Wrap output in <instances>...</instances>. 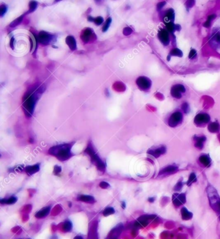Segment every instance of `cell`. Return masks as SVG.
I'll list each match as a JSON object with an SVG mask.
<instances>
[{
	"instance_id": "obj_24",
	"label": "cell",
	"mask_w": 220,
	"mask_h": 239,
	"mask_svg": "<svg viewBox=\"0 0 220 239\" xmlns=\"http://www.w3.org/2000/svg\"><path fill=\"white\" fill-rule=\"evenodd\" d=\"M78 200L80 201L87 202V203H93L94 201H95L94 198L93 197H91V196H89V195H81L80 197L78 198Z\"/></svg>"
},
{
	"instance_id": "obj_35",
	"label": "cell",
	"mask_w": 220,
	"mask_h": 239,
	"mask_svg": "<svg viewBox=\"0 0 220 239\" xmlns=\"http://www.w3.org/2000/svg\"><path fill=\"white\" fill-rule=\"evenodd\" d=\"M196 181V175L194 173H192L190 175V177L188 178V182H187V185H190L193 182H195Z\"/></svg>"
},
{
	"instance_id": "obj_44",
	"label": "cell",
	"mask_w": 220,
	"mask_h": 239,
	"mask_svg": "<svg viewBox=\"0 0 220 239\" xmlns=\"http://www.w3.org/2000/svg\"><path fill=\"white\" fill-rule=\"evenodd\" d=\"M74 239H83V238L80 236H76L75 238H74Z\"/></svg>"
},
{
	"instance_id": "obj_27",
	"label": "cell",
	"mask_w": 220,
	"mask_h": 239,
	"mask_svg": "<svg viewBox=\"0 0 220 239\" xmlns=\"http://www.w3.org/2000/svg\"><path fill=\"white\" fill-rule=\"evenodd\" d=\"M25 15H27L26 14V13H25L24 14H23V15H21V16H19L18 18H17L16 19H15L14 21H13V22H12L10 24V27H16V26H18L19 23H21V21H22V20H23V18H24V16Z\"/></svg>"
},
{
	"instance_id": "obj_13",
	"label": "cell",
	"mask_w": 220,
	"mask_h": 239,
	"mask_svg": "<svg viewBox=\"0 0 220 239\" xmlns=\"http://www.w3.org/2000/svg\"><path fill=\"white\" fill-rule=\"evenodd\" d=\"M174 18H175L174 10L172 9H169L166 11L165 14V16L163 18V21L165 24L171 22L174 23Z\"/></svg>"
},
{
	"instance_id": "obj_43",
	"label": "cell",
	"mask_w": 220,
	"mask_h": 239,
	"mask_svg": "<svg viewBox=\"0 0 220 239\" xmlns=\"http://www.w3.org/2000/svg\"><path fill=\"white\" fill-rule=\"evenodd\" d=\"M87 19H88V20L90 22H93V21H94V18H92L91 16H89Z\"/></svg>"
},
{
	"instance_id": "obj_8",
	"label": "cell",
	"mask_w": 220,
	"mask_h": 239,
	"mask_svg": "<svg viewBox=\"0 0 220 239\" xmlns=\"http://www.w3.org/2000/svg\"><path fill=\"white\" fill-rule=\"evenodd\" d=\"M54 39L55 36L45 32V31H41L38 36V42L44 45H49L51 42L54 41Z\"/></svg>"
},
{
	"instance_id": "obj_37",
	"label": "cell",
	"mask_w": 220,
	"mask_h": 239,
	"mask_svg": "<svg viewBox=\"0 0 220 239\" xmlns=\"http://www.w3.org/2000/svg\"><path fill=\"white\" fill-rule=\"evenodd\" d=\"M196 56H197V51L194 49H192L190 51L189 55H188V58L190 59H194Z\"/></svg>"
},
{
	"instance_id": "obj_38",
	"label": "cell",
	"mask_w": 220,
	"mask_h": 239,
	"mask_svg": "<svg viewBox=\"0 0 220 239\" xmlns=\"http://www.w3.org/2000/svg\"><path fill=\"white\" fill-rule=\"evenodd\" d=\"M132 33V30L131 29V27H125V28H124V29L123 30V33L124 35H125V36H128V35L131 34Z\"/></svg>"
},
{
	"instance_id": "obj_34",
	"label": "cell",
	"mask_w": 220,
	"mask_h": 239,
	"mask_svg": "<svg viewBox=\"0 0 220 239\" xmlns=\"http://www.w3.org/2000/svg\"><path fill=\"white\" fill-rule=\"evenodd\" d=\"M103 18H102L101 16H98L97 18H94V21L93 22L95 23L96 25H100L101 24L103 23Z\"/></svg>"
},
{
	"instance_id": "obj_20",
	"label": "cell",
	"mask_w": 220,
	"mask_h": 239,
	"mask_svg": "<svg viewBox=\"0 0 220 239\" xmlns=\"http://www.w3.org/2000/svg\"><path fill=\"white\" fill-rule=\"evenodd\" d=\"M177 170H178V167L174 166H170L167 167H165L162 171H160L159 174H171L172 173H174Z\"/></svg>"
},
{
	"instance_id": "obj_36",
	"label": "cell",
	"mask_w": 220,
	"mask_h": 239,
	"mask_svg": "<svg viewBox=\"0 0 220 239\" xmlns=\"http://www.w3.org/2000/svg\"><path fill=\"white\" fill-rule=\"evenodd\" d=\"M182 109H183V111L185 113H187L189 112L190 111V108H189V105L187 103V102H185L182 104Z\"/></svg>"
},
{
	"instance_id": "obj_29",
	"label": "cell",
	"mask_w": 220,
	"mask_h": 239,
	"mask_svg": "<svg viewBox=\"0 0 220 239\" xmlns=\"http://www.w3.org/2000/svg\"><path fill=\"white\" fill-rule=\"evenodd\" d=\"M165 25H166L167 29H168V32L172 33H174V31L176 30V25H174V23L173 22L167 23V24H165Z\"/></svg>"
},
{
	"instance_id": "obj_6",
	"label": "cell",
	"mask_w": 220,
	"mask_h": 239,
	"mask_svg": "<svg viewBox=\"0 0 220 239\" xmlns=\"http://www.w3.org/2000/svg\"><path fill=\"white\" fill-rule=\"evenodd\" d=\"M183 119V114L180 111H176L171 115L168 124L171 127H176L182 123Z\"/></svg>"
},
{
	"instance_id": "obj_40",
	"label": "cell",
	"mask_w": 220,
	"mask_h": 239,
	"mask_svg": "<svg viewBox=\"0 0 220 239\" xmlns=\"http://www.w3.org/2000/svg\"><path fill=\"white\" fill-rule=\"evenodd\" d=\"M166 3L165 2V1H163V2H161V3H158V5H157V9H158V10H161V9H162V7L165 5V4Z\"/></svg>"
},
{
	"instance_id": "obj_21",
	"label": "cell",
	"mask_w": 220,
	"mask_h": 239,
	"mask_svg": "<svg viewBox=\"0 0 220 239\" xmlns=\"http://www.w3.org/2000/svg\"><path fill=\"white\" fill-rule=\"evenodd\" d=\"M112 88L117 92H123L125 90V85L121 81H116L112 85Z\"/></svg>"
},
{
	"instance_id": "obj_32",
	"label": "cell",
	"mask_w": 220,
	"mask_h": 239,
	"mask_svg": "<svg viewBox=\"0 0 220 239\" xmlns=\"http://www.w3.org/2000/svg\"><path fill=\"white\" fill-rule=\"evenodd\" d=\"M115 211L114 209L112 208V207H107L105 209V211L103 212V214L104 216H108V215H111L113 213H114Z\"/></svg>"
},
{
	"instance_id": "obj_7",
	"label": "cell",
	"mask_w": 220,
	"mask_h": 239,
	"mask_svg": "<svg viewBox=\"0 0 220 239\" xmlns=\"http://www.w3.org/2000/svg\"><path fill=\"white\" fill-rule=\"evenodd\" d=\"M186 88L182 84H175L171 87V95L176 99H181L182 98L183 94L185 93Z\"/></svg>"
},
{
	"instance_id": "obj_23",
	"label": "cell",
	"mask_w": 220,
	"mask_h": 239,
	"mask_svg": "<svg viewBox=\"0 0 220 239\" xmlns=\"http://www.w3.org/2000/svg\"><path fill=\"white\" fill-rule=\"evenodd\" d=\"M171 56H178L179 58H182L183 56V53L182 50L179 49L178 48H175L171 50L170 53V55L167 56V58H168V60H169Z\"/></svg>"
},
{
	"instance_id": "obj_25",
	"label": "cell",
	"mask_w": 220,
	"mask_h": 239,
	"mask_svg": "<svg viewBox=\"0 0 220 239\" xmlns=\"http://www.w3.org/2000/svg\"><path fill=\"white\" fill-rule=\"evenodd\" d=\"M182 218L184 220H189V219L192 218V214L190 213L186 208L182 209Z\"/></svg>"
},
{
	"instance_id": "obj_19",
	"label": "cell",
	"mask_w": 220,
	"mask_h": 239,
	"mask_svg": "<svg viewBox=\"0 0 220 239\" xmlns=\"http://www.w3.org/2000/svg\"><path fill=\"white\" fill-rule=\"evenodd\" d=\"M39 170H40V165H39V164L27 166L25 168V171L29 175H33L34 173H36V172L39 171Z\"/></svg>"
},
{
	"instance_id": "obj_45",
	"label": "cell",
	"mask_w": 220,
	"mask_h": 239,
	"mask_svg": "<svg viewBox=\"0 0 220 239\" xmlns=\"http://www.w3.org/2000/svg\"><path fill=\"white\" fill-rule=\"evenodd\" d=\"M122 207H123V208H125V202H122Z\"/></svg>"
},
{
	"instance_id": "obj_14",
	"label": "cell",
	"mask_w": 220,
	"mask_h": 239,
	"mask_svg": "<svg viewBox=\"0 0 220 239\" xmlns=\"http://www.w3.org/2000/svg\"><path fill=\"white\" fill-rule=\"evenodd\" d=\"M165 151H166L165 147L164 146H160L156 149H152L149 150L148 151V153L152 155L153 156H154L156 158H158L161 155L164 154Z\"/></svg>"
},
{
	"instance_id": "obj_5",
	"label": "cell",
	"mask_w": 220,
	"mask_h": 239,
	"mask_svg": "<svg viewBox=\"0 0 220 239\" xmlns=\"http://www.w3.org/2000/svg\"><path fill=\"white\" fill-rule=\"evenodd\" d=\"M81 39L85 44L92 43L96 40L97 36L94 31L90 28L85 29L81 33Z\"/></svg>"
},
{
	"instance_id": "obj_31",
	"label": "cell",
	"mask_w": 220,
	"mask_h": 239,
	"mask_svg": "<svg viewBox=\"0 0 220 239\" xmlns=\"http://www.w3.org/2000/svg\"><path fill=\"white\" fill-rule=\"evenodd\" d=\"M72 225L71 224V222L69 221H67L64 223L63 228V230L65 231V232H70V231L72 229Z\"/></svg>"
},
{
	"instance_id": "obj_30",
	"label": "cell",
	"mask_w": 220,
	"mask_h": 239,
	"mask_svg": "<svg viewBox=\"0 0 220 239\" xmlns=\"http://www.w3.org/2000/svg\"><path fill=\"white\" fill-rule=\"evenodd\" d=\"M111 22H112V18H109L107 19V21H105V24H104V25L103 27V28H102V31H103V32H106V31L108 30L110 25H111Z\"/></svg>"
},
{
	"instance_id": "obj_28",
	"label": "cell",
	"mask_w": 220,
	"mask_h": 239,
	"mask_svg": "<svg viewBox=\"0 0 220 239\" xmlns=\"http://www.w3.org/2000/svg\"><path fill=\"white\" fill-rule=\"evenodd\" d=\"M37 6H38V3L36 1H30L29 3V9L28 11H27V13H26V14L33 13V12L37 9Z\"/></svg>"
},
{
	"instance_id": "obj_12",
	"label": "cell",
	"mask_w": 220,
	"mask_h": 239,
	"mask_svg": "<svg viewBox=\"0 0 220 239\" xmlns=\"http://www.w3.org/2000/svg\"><path fill=\"white\" fill-rule=\"evenodd\" d=\"M185 194H174L172 196V202L176 206H179L185 202Z\"/></svg>"
},
{
	"instance_id": "obj_26",
	"label": "cell",
	"mask_w": 220,
	"mask_h": 239,
	"mask_svg": "<svg viewBox=\"0 0 220 239\" xmlns=\"http://www.w3.org/2000/svg\"><path fill=\"white\" fill-rule=\"evenodd\" d=\"M17 198L15 197H11L10 198H8V199H2L1 200V202L2 204H4V203H7V204H13V203H16L17 202Z\"/></svg>"
},
{
	"instance_id": "obj_9",
	"label": "cell",
	"mask_w": 220,
	"mask_h": 239,
	"mask_svg": "<svg viewBox=\"0 0 220 239\" xmlns=\"http://www.w3.org/2000/svg\"><path fill=\"white\" fill-rule=\"evenodd\" d=\"M136 82L137 87L141 91H148L151 89L152 85L151 80L146 76H140L137 78Z\"/></svg>"
},
{
	"instance_id": "obj_11",
	"label": "cell",
	"mask_w": 220,
	"mask_h": 239,
	"mask_svg": "<svg viewBox=\"0 0 220 239\" xmlns=\"http://www.w3.org/2000/svg\"><path fill=\"white\" fill-rule=\"evenodd\" d=\"M158 37L161 43H162L163 45L167 46L169 45L171 41L170 36L169 34H168V31H167L166 29H161L158 32Z\"/></svg>"
},
{
	"instance_id": "obj_1",
	"label": "cell",
	"mask_w": 220,
	"mask_h": 239,
	"mask_svg": "<svg viewBox=\"0 0 220 239\" xmlns=\"http://www.w3.org/2000/svg\"><path fill=\"white\" fill-rule=\"evenodd\" d=\"M45 91L44 85H34L27 90L23 97L22 108L25 116L31 117L40 96Z\"/></svg>"
},
{
	"instance_id": "obj_33",
	"label": "cell",
	"mask_w": 220,
	"mask_h": 239,
	"mask_svg": "<svg viewBox=\"0 0 220 239\" xmlns=\"http://www.w3.org/2000/svg\"><path fill=\"white\" fill-rule=\"evenodd\" d=\"M7 11V6L5 4H1L0 6V16L3 17L5 15Z\"/></svg>"
},
{
	"instance_id": "obj_15",
	"label": "cell",
	"mask_w": 220,
	"mask_h": 239,
	"mask_svg": "<svg viewBox=\"0 0 220 239\" xmlns=\"http://www.w3.org/2000/svg\"><path fill=\"white\" fill-rule=\"evenodd\" d=\"M194 145L195 146L199 149H202L203 147L204 143H205L206 140V137L205 136H194Z\"/></svg>"
},
{
	"instance_id": "obj_18",
	"label": "cell",
	"mask_w": 220,
	"mask_h": 239,
	"mask_svg": "<svg viewBox=\"0 0 220 239\" xmlns=\"http://www.w3.org/2000/svg\"><path fill=\"white\" fill-rule=\"evenodd\" d=\"M50 207H44V208L41 209L40 211H39L38 213H36L35 216H36V217H37L38 218H44L49 215V213L50 212Z\"/></svg>"
},
{
	"instance_id": "obj_10",
	"label": "cell",
	"mask_w": 220,
	"mask_h": 239,
	"mask_svg": "<svg viewBox=\"0 0 220 239\" xmlns=\"http://www.w3.org/2000/svg\"><path fill=\"white\" fill-rule=\"evenodd\" d=\"M210 120V116L205 112H200L196 116L194 123L197 126H205Z\"/></svg>"
},
{
	"instance_id": "obj_3",
	"label": "cell",
	"mask_w": 220,
	"mask_h": 239,
	"mask_svg": "<svg viewBox=\"0 0 220 239\" xmlns=\"http://www.w3.org/2000/svg\"><path fill=\"white\" fill-rule=\"evenodd\" d=\"M207 192L211 207L215 211L217 212L218 211L220 213V198L216 191L212 186H209L207 187Z\"/></svg>"
},
{
	"instance_id": "obj_39",
	"label": "cell",
	"mask_w": 220,
	"mask_h": 239,
	"mask_svg": "<svg viewBox=\"0 0 220 239\" xmlns=\"http://www.w3.org/2000/svg\"><path fill=\"white\" fill-rule=\"evenodd\" d=\"M214 41H216L218 44H220V32H217L214 35Z\"/></svg>"
},
{
	"instance_id": "obj_16",
	"label": "cell",
	"mask_w": 220,
	"mask_h": 239,
	"mask_svg": "<svg viewBox=\"0 0 220 239\" xmlns=\"http://www.w3.org/2000/svg\"><path fill=\"white\" fill-rule=\"evenodd\" d=\"M66 44L69 46V47L71 50H75L77 49L76 41L72 36H68L65 39Z\"/></svg>"
},
{
	"instance_id": "obj_22",
	"label": "cell",
	"mask_w": 220,
	"mask_h": 239,
	"mask_svg": "<svg viewBox=\"0 0 220 239\" xmlns=\"http://www.w3.org/2000/svg\"><path fill=\"white\" fill-rule=\"evenodd\" d=\"M208 129L211 132H218L220 130V125L216 121L212 122L208 126Z\"/></svg>"
},
{
	"instance_id": "obj_2",
	"label": "cell",
	"mask_w": 220,
	"mask_h": 239,
	"mask_svg": "<svg viewBox=\"0 0 220 239\" xmlns=\"http://www.w3.org/2000/svg\"><path fill=\"white\" fill-rule=\"evenodd\" d=\"M71 147L72 144H70L58 145V146L51 147L49 150V153L56 156L61 161H64L69 159L72 156L71 152H70Z\"/></svg>"
},
{
	"instance_id": "obj_42",
	"label": "cell",
	"mask_w": 220,
	"mask_h": 239,
	"mask_svg": "<svg viewBox=\"0 0 220 239\" xmlns=\"http://www.w3.org/2000/svg\"><path fill=\"white\" fill-rule=\"evenodd\" d=\"M14 38L13 37H12L10 41V45L13 49H14Z\"/></svg>"
},
{
	"instance_id": "obj_4",
	"label": "cell",
	"mask_w": 220,
	"mask_h": 239,
	"mask_svg": "<svg viewBox=\"0 0 220 239\" xmlns=\"http://www.w3.org/2000/svg\"><path fill=\"white\" fill-rule=\"evenodd\" d=\"M85 152L90 156L92 162L95 163L96 164V166H97L98 169H99L101 171H104L105 167L104 163L100 158L99 156H98L96 154V152H94V149H92L91 146H89L87 147V149H86V150H85Z\"/></svg>"
},
{
	"instance_id": "obj_17",
	"label": "cell",
	"mask_w": 220,
	"mask_h": 239,
	"mask_svg": "<svg viewBox=\"0 0 220 239\" xmlns=\"http://www.w3.org/2000/svg\"><path fill=\"white\" fill-rule=\"evenodd\" d=\"M199 162H201V164H202V165L204 166L205 167H209L211 165V160H210L209 156L208 155H202L199 157Z\"/></svg>"
},
{
	"instance_id": "obj_41",
	"label": "cell",
	"mask_w": 220,
	"mask_h": 239,
	"mask_svg": "<svg viewBox=\"0 0 220 239\" xmlns=\"http://www.w3.org/2000/svg\"><path fill=\"white\" fill-rule=\"evenodd\" d=\"M109 186V184L107 183V182H101V183L100 184V186H101V187H103V188L107 187Z\"/></svg>"
}]
</instances>
